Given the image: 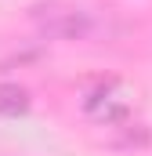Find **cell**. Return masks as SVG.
Masks as SVG:
<instances>
[{
    "mask_svg": "<svg viewBox=\"0 0 152 156\" xmlns=\"http://www.w3.org/2000/svg\"><path fill=\"white\" fill-rule=\"evenodd\" d=\"M29 18L43 37L51 40H83L91 33V15L76 4H65V0H43V4H33L29 7Z\"/></svg>",
    "mask_w": 152,
    "mask_h": 156,
    "instance_id": "6da1fadb",
    "label": "cell"
},
{
    "mask_svg": "<svg viewBox=\"0 0 152 156\" xmlns=\"http://www.w3.org/2000/svg\"><path fill=\"white\" fill-rule=\"evenodd\" d=\"M87 113L94 120H105V123H119V120L127 116V102L116 98L112 91H94L87 98Z\"/></svg>",
    "mask_w": 152,
    "mask_h": 156,
    "instance_id": "7a4b0ae2",
    "label": "cell"
},
{
    "mask_svg": "<svg viewBox=\"0 0 152 156\" xmlns=\"http://www.w3.org/2000/svg\"><path fill=\"white\" fill-rule=\"evenodd\" d=\"M29 105L33 98L22 83H0V116H26Z\"/></svg>",
    "mask_w": 152,
    "mask_h": 156,
    "instance_id": "3957f363",
    "label": "cell"
}]
</instances>
